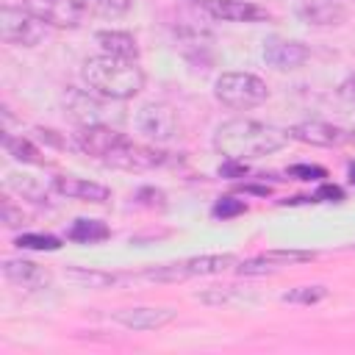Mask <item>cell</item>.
<instances>
[{"label": "cell", "instance_id": "obj_12", "mask_svg": "<svg viewBox=\"0 0 355 355\" xmlns=\"http://www.w3.org/2000/svg\"><path fill=\"white\" fill-rule=\"evenodd\" d=\"M202 8L208 17L222 22H266L272 14L255 3L247 0H202Z\"/></svg>", "mask_w": 355, "mask_h": 355}, {"label": "cell", "instance_id": "obj_19", "mask_svg": "<svg viewBox=\"0 0 355 355\" xmlns=\"http://www.w3.org/2000/svg\"><path fill=\"white\" fill-rule=\"evenodd\" d=\"M236 263V255L230 252H216V255H194V258H186L180 261L186 277H197V275H214V272H222L227 266Z\"/></svg>", "mask_w": 355, "mask_h": 355}, {"label": "cell", "instance_id": "obj_5", "mask_svg": "<svg viewBox=\"0 0 355 355\" xmlns=\"http://www.w3.org/2000/svg\"><path fill=\"white\" fill-rule=\"evenodd\" d=\"M22 8L39 17L47 28H61V31H75L89 17L80 0H22Z\"/></svg>", "mask_w": 355, "mask_h": 355}, {"label": "cell", "instance_id": "obj_14", "mask_svg": "<svg viewBox=\"0 0 355 355\" xmlns=\"http://www.w3.org/2000/svg\"><path fill=\"white\" fill-rule=\"evenodd\" d=\"M53 191L67 197V200H80V202H108L111 200V189L86 178H75V175H58L53 178Z\"/></svg>", "mask_w": 355, "mask_h": 355}, {"label": "cell", "instance_id": "obj_13", "mask_svg": "<svg viewBox=\"0 0 355 355\" xmlns=\"http://www.w3.org/2000/svg\"><path fill=\"white\" fill-rule=\"evenodd\" d=\"M311 58L308 44L297 39H266L263 42V61L275 69H297Z\"/></svg>", "mask_w": 355, "mask_h": 355}, {"label": "cell", "instance_id": "obj_38", "mask_svg": "<svg viewBox=\"0 0 355 355\" xmlns=\"http://www.w3.org/2000/svg\"><path fill=\"white\" fill-rule=\"evenodd\" d=\"M352 247H355V244H352Z\"/></svg>", "mask_w": 355, "mask_h": 355}, {"label": "cell", "instance_id": "obj_7", "mask_svg": "<svg viewBox=\"0 0 355 355\" xmlns=\"http://www.w3.org/2000/svg\"><path fill=\"white\" fill-rule=\"evenodd\" d=\"M136 128L155 144H164L178 136L180 122H178L175 108H169L166 103H147L136 111Z\"/></svg>", "mask_w": 355, "mask_h": 355}, {"label": "cell", "instance_id": "obj_6", "mask_svg": "<svg viewBox=\"0 0 355 355\" xmlns=\"http://www.w3.org/2000/svg\"><path fill=\"white\" fill-rule=\"evenodd\" d=\"M103 164H108L114 169H125V172H144V169H155V166L169 164V153L155 150V147H144V144H136V141L125 139L116 150L108 153V158Z\"/></svg>", "mask_w": 355, "mask_h": 355}, {"label": "cell", "instance_id": "obj_15", "mask_svg": "<svg viewBox=\"0 0 355 355\" xmlns=\"http://www.w3.org/2000/svg\"><path fill=\"white\" fill-rule=\"evenodd\" d=\"M3 275L11 286H17L22 291H42L50 286V272L33 261H25V258H6Z\"/></svg>", "mask_w": 355, "mask_h": 355}, {"label": "cell", "instance_id": "obj_4", "mask_svg": "<svg viewBox=\"0 0 355 355\" xmlns=\"http://www.w3.org/2000/svg\"><path fill=\"white\" fill-rule=\"evenodd\" d=\"M47 33V25L33 17L28 8L17 6H3L0 8V39L6 44L17 47H36Z\"/></svg>", "mask_w": 355, "mask_h": 355}, {"label": "cell", "instance_id": "obj_26", "mask_svg": "<svg viewBox=\"0 0 355 355\" xmlns=\"http://www.w3.org/2000/svg\"><path fill=\"white\" fill-rule=\"evenodd\" d=\"M17 247H22V250H39V252H44V250H58L61 247V241L55 239V236H47V233H22V236H17Z\"/></svg>", "mask_w": 355, "mask_h": 355}, {"label": "cell", "instance_id": "obj_18", "mask_svg": "<svg viewBox=\"0 0 355 355\" xmlns=\"http://www.w3.org/2000/svg\"><path fill=\"white\" fill-rule=\"evenodd\" d=\"M6 183H8L11 191H17L19 197L33 200V202H47V197L53 191V180L44 183L42 178H33V175H25V172H8Z\"/></svg>", "mask_w": 355, "mask_h": 355}, {"label": "cell", "instance_id": "obj_36", "mask_svg": "<svg viewBox=\"0 0 355 355\" xmlns=\"http://www.w3.org/2000/svg\"><path fill=\"white\" fill-rule=\"evenodd\" d=\"M241 191H250V194H261V197H266V194H269V186H252V183H244V186H241Z\"/></svg>", "mask_w": 355, "mask_h": 355}, {"label": "cell", "instance_id": "obj_33", "mask_svg": "<svg viewBox=\"0 0 355 355\" xmlns=\"http://www.w3.org/2000/svg\"><path fill=\"white\" fill-rule=\"evenodd\" d=\"M22 222H25V214L17 211L11 202H3V225L6 227H19Z\"/></svg>", "mask_w": 355, "mask_h": 355}, {"label": "cell", "instance_id": "obj_16", "mask_svg": "<svg viewBox=\"0 0 355 355\" xmlns=\"http://www.w3.org/2000/svg\"><path fill=\"white\" fill-rule=\"evenodd\" d=\"M297 17L313 28H333L347 19V8L338 0H302L297 6Z\"/></svg>", "mask_w": 355, "mask_h": 355}, {"label": "cell", "instance_id": "obj_34", "mask_svg": "<svg viewBox=\"0 0 355 355\" xmlns=\"http://www.w3.org/2000/svg\"><path fill=\"white\" fill-rule=\"evenodd\" d=\"M219 175H227V178L247 175V161H233V158H225V164L219 166Z\"/></svg>", "mask_w": 355, "mask_h": 355}, {"label": "cell", "instance_id": "obj_22", "mask_svg": "<svg viewBox=\"0 0 355 355\" xmlns=\"http://www.w3.org/2000/svg\"><path fill=\"white\" fill-rule=\"evenodd\" d=\"M67 277L86 286V288H108V286L119 283V275L100 272V269H86V266H67Z\"/></svg>", "mask_w": 355, "mask_h": 355}, {"label": "cell", "instance_id": "obj_20", "mask_svg": "<svg viewBox=\"0 0 355 355\" xmlns=\"http://www.w3.org/2000/svg\"><path fill=\"white\" fill-rule=\"evenodd\" d=\"M3 147H6V153H8L11 158H17V161H22V164H47L44 153H42L31 139H25V136H11V133H6V136H3Z\"/></svg>", "mask_w": 355, "mask_h": 355}, {"label": "cell", "instance_id": "obj_23", "mask_svg": "<svg viewBox=\"0 0 355 355\" xmlns=\"http://www.w3.org/2000/svg\"><path fill=\"white\" fill-rule=\"evenodd\" d=\"M89 17H103V19H119L130 11L133 0H80Z\"/></svg>", "mask_w": 355, "mask_h": 355}, {"label": "cell", "instance_id": "obj_24", "mask_svg": "<svg viewBox=\"0 0 355 355\" xmlns=\"http://www.w3.org/2000/svg\"><path fill=\"white\" fill-rule=\"evenodd\" d=\"M263 261L275 263V266H288V263H305V261H313L316 252L311 250H266L261 252Z\"/></svg>", "mask_w": 355, "mask_h": 355}, {"label": "cell", "instance_id": "obj_3", "mask_svg": "<svg viewBox=\"0 0 355 355\" xmlns=\"http://www.w3.org/2000/svg\"><path fill=\"white\" fill-rule=\"evenodd\" d=\"M214 94L222 105L233 111H247V108L266 103L269 86L252 72H222L214 83Z\"/></svg>", "mask_w": 355, "mask_h": 355}, {"label": "cell", "instance_id": "obj_31", "mask_svg": "<svg viewBox=\"0 0 355 355\" xmlns=\"http://www.w3.org/2000/svg\"><path fill=\"white\" fill-rule=\"evenodd\" d=\"M202 302H227L230 297H233V286H211L208 291H202V294H197Z\"/></svg>", "mask_w": 355, "mask_h": 355}, {"label": "cell", "instance_id": "obj_29", "mask_svg": "<svg viewBox=\"0 0 355 355\" xmlns=\"http://www.w3.org/2000/svg\"><path fill=\"white\" fill-rule=\"evenodd\" d=\"M136 202L139 205H147V208H166V194L155 186H141L136 191Z\"/></svg>", "mask_w": 355, "mask_h": 355}, {"label": "cell", "instance_id": "obj_30", "mask_svg": "<svg viewBox=\"0 0 355 355\" xmlns=\"http://www.w3.org/2000/svg\"><path fill=\"white\" fill-rule=\"evenodd\" d=\"M275 269H277V266L269 263V261H263L261 255L252 258V261H241V263H239V272H241V275H269V272H275Z\"/></svg>", "mask_w": 355, "mask_h": 355}, {"label": "cell", "instance_id": "obj_17", "mask_svg": "<svg viewBox=\"0 0 355 355\" xmlns=\"http://www.w3.org/2000/svg\"><path fill=\"white\" fill-rule=\"evenodd\" d=\"M94 42H97V47L105 55L128 58V61H136L139 58V42L128 31H97L94 33Z\"/></svg>", "mask_w": 355, "mask_h": 355}, {"label": "cell", "instance_id": "obj_9", "mask_svg": "<svg viewBox=\"0 0 355 355\" xmlns=\"http://www.w3.org/2000/svg\"><path fill=\"white\" fill-rule=\"evenodd\" d=\"M105 100V97H103ZM100 94L83 92V89H67L64 92V108L67 116L80 128V125H105V105Z\"/></svg>", "mask_w": 355, "mask_h": 355}, {"label": "cell", "instance_id": "obj_8", "mask_svg": "<svg viewBox=\"0 0 355 355\" xmlns=\"http://www.w3.org/2000/svg\"><path fill=\"white\" fill-rule=\"evenodd\" d=\"M125 139L128 136L119 133V130H114L111 125H80L75 130V147L83 150L92 158H100V161H105L108 153L116 150Z\"/></svg>", "mask_w": 355, "mask_h": 355}, {"label": "cell", "instance_id": "obj_37", "mask_svg": "<svg viewBox=\"0 0 355 355\" xmlns=\"http://www.w3.org/2000/svg\"><path fill=\"white\" fill-rule=\"evenodd\" d=\"M347 175H349V183H355V161H349V166H347Z\"/></svg>", "mask_w": 355, "mask_h": 355}, {"label": "cell", "instance_id": "obj_11", "mask_svg": "<svg viewBox=\"0 0 355 355\" xmlns=\"http://www.w3.org/2000/svg\"><path fill=\"white\" fill-rule=\"evenodd\" d=\"M178 311L172 308H153V305H136V308H122L114 313V322L122 324L125 330H161L172 324Z\"/></svg>", "mask_w": 355, "mask_h": 355}, {"label": "cell", "instance_id": "obj_25", "mask_svg": "<svg viewBox=\"0 0 355 355\" xmlns=\"http://www.w3.org/2000/svg\"><path fill=\"white\" fill-rule=\"evenodd\" d=\"M327 297V288L324 286H300V288H291L283 294V302H291V305H316Z\"/></svg>", "mask_w": 355, "mask_h": 355}, {"label": "cell", "instance_id": "obj_28", "mask_svg": "<svg viewBox=\"0 0 355 355\" xmlns=\"http://www.w3.org/2000/svg\"><path fill=\"white\" fill-rule=\"evenodd\" d=\"M286 175L294 180H322V178H327V169L316 166V164H294L286 169Z\"/></svg>", "mask_w": 355, "mask_h": 355}, {"label": "cell", "instance_id": "obj_1", "mask_svg": "<svg viewBox=\"0 0 355 355\" xmlns=\"http://www.w3.org/2000/svg\"><path fill=\"white\" fill-rule=\"evenodd\" d=\"M288 139H291L288 128L239 116V119H227L216 128L214 150L233 161H252V158H263V155L283 150L288 144Z\"/></svg>", "mask_w": 355, "mask_h": 355}, {"label": "cell", "instance_id": "obj_35", "mask_svg": "<svg viewBox=\"0 0 355 355\" xmlns=\"http://www.w3.org/2000/svg\"><path fill=\"white\" fill-rule=\"evenodd\" d=\"M338 97L355 105V75H349V78H344V80L338 83Z\"/></svg>", "mask_w": 355, "mask_h": 355}, {"label": "cell", "instance_id": "obj_2", "mask_svg": "<svg viewBox=\"0 0 355 355\" xmlns=\"http://www.w3.org/2000/svg\"><path fill=\"white\" fill-rule=\"evenodd\" d=\"M80 78L89 92L105 100H130L144 89V72L136 61L114 58V55H92L80 67Z\"/></svg>", "mask_w": 355, "mask_h": 355}, {"label": "cell", "instance_id": "obj_21", "mask_svg": "<svg viewBox=\"0 0 355 355\" xmlns=\"http://www.w3.org/2000/svg\"><path fill=\"white\" fill-rule=\"evenodd\" d=\"M108 236H111V230L100 219H75L72 227L67 230V239L80 241V244H97V241H105Z\"/></svg>", "mask_w": 355, "mask_h": 355}, {"label": "cell", "instance_id": "obj_32", "mask_svg": "<svg viewBox=\"0 0 355 355\" xmlns=\"http://www.w3.org/2000/svg\"><path fill=\"white\" fill-rule=\"evenodd\" d=\"M313 200H324V202H341L344 200V189L336 183H322L313 194Z\"/></svg>", "mask_w": 355, "mask_h": 355}, {"label": "cell", "instance_id": "obj_10", "mask_svg": "<svg viewBox=\"0 0 355 355\" xmlns=\"http://www.w3.org/2000/svg\"><path fill=\"white\" fill-rule=\"evenodd\" d=\"M288 133H291V139H297L302 144H313V147H341V144H347L352 139L344 128L322 122V119L297 122V125L288 128Z\"/></svg>", "mask_w": 355, "mask_h": 355}, {"label": "cell", "instance_id": "obj_27", "mask_svg": "<svg viewBox=\"0 0 355 355\" xmlns=\"http://www.w3.org/2000/svg\"><path fill=\"white\" fill-rule=\"evenodd\" d=\"M247 211V202L244 200H236V197H219L211 208V214L216 219H233V216H241Z\"/></svg>", "mask_w": 355, "mask_h": 355}]
</instances>
